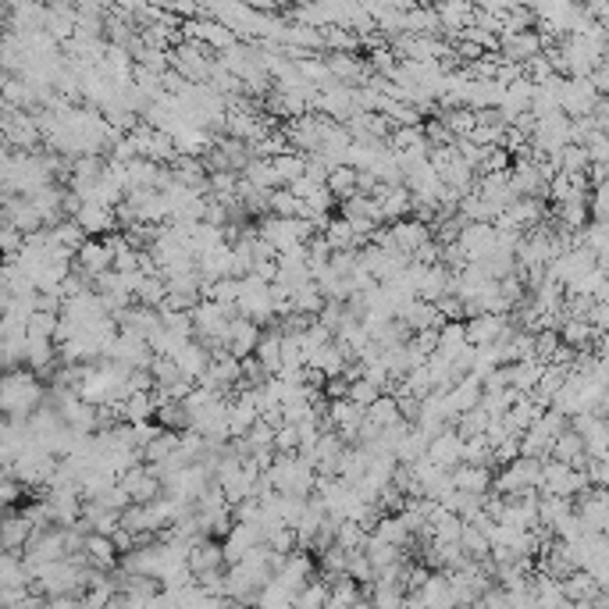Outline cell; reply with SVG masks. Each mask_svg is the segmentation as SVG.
I'll list each match as a JSON object with an SVG mask.
<instances>
[{
  "mask_svg": "<svg viewBox=\"0 0 609 609\" xmlns=\"http://www.w3.org/2000/svg\"><path fill=\"white\" fill-rule=\"evenodd\" d=\"M47 403V389L43 382L29 371V367H18V371H7L4 375V389H0V406H4V417H18V420H32Z\"/></svg>",
  "mask_w": 609,
  "mask_h": 609,
  "instance_id": "cell-1",
  "label": "cell"
},
{
  "mask_svg": "<svg viewBox=\"0 0 609 609\" xmlns=\"http://www.w3.org/2000/svg\"><path fill=\"white\" fill-rule=\"evenodd\" d=\"M503 339H513V328L503 313H485V317H471L467 321V342L474 349H485V346H496Z\"/></svg>",
  "mask_w": 609,
  "mask_h": 609,
  "instance_id": "cell-2",
  "label": "cell"
},
{
  "mask_svg": "<svg viewBox=\"0 0 609 609\" xmlns=\"http://www.w3.org/2000/svg\"><path fill=\"white\" fill-rule=\"evenodd\" d=\"M257 545H264V531L257 527V524H235L228 534H225V542H221V549H225V563L228 567H235V563H243Z\"/></svg>",
  "mask_w": 609,
  "mask_h": 609,
  "instance_id": "cell-3",
  "label": "cell"
},
{
  "mask_svg": "<svg viewBox=\"0 0 609 609\" xmlns=\"http://www.w3.org/2000/svg\"><path fill=\"white\" fill-rule=\"evenodd\" d=\"M428 460H431L435 467H442V471H449V474H453V471L463 463V435H460L456 428H446V431L431 442Z\"/></svg>",
  "mask_w": 609,
  "mask_h": 609,
  "instance_id": "cell-4",
  "label": "cell"
},
{
  "mask_svg": "<svg viewBox=\"0 0 609 609\" xmlns=\"http://www.w3.org/2000/svg\"><path fill=\"white\" fill-rule=\"evenodd\" d=\"M260 339H264V328H260L257 321L235 317V321H232V335H228V349H232L235 360H250V357H257Z\"/></svg>",
  "mask_w": 609,
  "mask_h": 609,
  "instance_id": "cell-5",
  "label": "cell"
},
{
  "mask_svg": "<svg viewBox=\"0 0 609 609\" xmlns=\"http://www.w3.org/2000/svg\"><path fill=\"white\" fill-rule=\"evenodd\" d=\"M75 268H79V271H86V275L97 282L103 271H110V268H114V253L107 250V243H103V239H90V243L75 253Z\"/></svg>",
  "mask_w": 609,
  "mask_h": 609,
  "instance_id": "cell-6",
  "label": "cell"
},
{
  "mask_svg": "<svg viewBox=\"0 0 609 609\" xmlns=\"http://www.w3.org/2000/svg\"><path fill=\"white\" fill-rule=\"evenodd\" d=\"M228 563H225V549H221V542H214V538H200L193 549H190V570L200 578V574H210V570H225Z\"/></svg>",
  "mask_w": 609,
  "mask_h": 609,
  "instance_id": "cell-7",
  "label": "cell"
},
{
  "mask_svg": "<svg viewBox=\"0 0 609 609\" xmlns=\"http://www.w3.org/2000/svg\"><path fill=\"white\" fill-rule=\"evenodd\" d=\"M453 485H456V492L489 496V492H492V485H496V478H492V471H489V467H471V463H460V467L453 471Z\"/></svg>",
  "mask_w": 609,
  "mask_h": 609,
  "instance_id": "cell-8",
  "label": "cell"
},
{
  "mask_svg": "<svg viewBox=\"0 0 609 609\" xmlns=\"http://www.w3.org/2000/svg\"><path fill=\"white\" fill-rule=\"evenodd\" d=\"M36 527L29 524L25 513H7L4 516V552H22L25 556V545L32 542Z\"/></svg>",
  "mask_w": 609,
  "mask_h": 609,
  "instance_id": "cell-9",
  "label": "cell"
},
{
  "mask_svg": "<svg viewBox=\"0 0 609 609\" xmlns=\"http://www.w3.org/2000/svg\"><path fill=\"white\" fill-rule=\"evenodd\" d=\"M257 360L264 364V371H268L271 378L282 375V331H278V324L264 328V339H260V346H257Z\"/></svg>",
  "mask_w": 609,
  "mask_h": 609,
  "instance_id": "cell-10",
  "label": "cell"
},
{
  "mask_svg": "<svg viewBox=\"0 0 609 609\" xmlns=\"http://www.w3.org/2000/svg\"><path fill=\"white\" fill-rule=\"evenodd\" d=\"M417 596H420V603H424L428 609H456L449 574H431V578H428V585H424Z\"/></svg>",
  "mask_w": 609,
  "mask_h": 609,
  "instance_id": "cell-11",
  "label": "cell"
},
{
  "mask_svg": "<svg viewBox=\"0 0 609 609\" xmlns=\"http://www.w3.org/2000/svg\"><path fill=\"white\" fill-rule=\"evenodd\" d=\"M499 47H503V61H534L538 57V50H542V36L538 32H520V36H507V40H499Z\"/></svg>",
  "mask_w": 609,
  "mask_h": 609,
  "instance_id": "cell-12",
  "label": "cell"
},
{
  "mask_svg": "<svg viewBox=\"0 0 609 609\" xmlns=\"http://www.w3.org/2000/svg\"><path fill=\"white\" fill-rule=\"evenodd\" d=\"M375 538H382L385 545H396V549H406L410 542H413V531L403 524V516L400 513H385L382 520H378V527H375Z\"/></svg>",
  "mask_w": 609,
  "mask_h": 609,
  "instance_id": "cell-13",
  "label": "cell"
},
{
  "mask_svg": "<svg viewBox=\"0 0 609 609\" xmlns=\"http://www.w3.org/2000/svg\"><path fill=\"white\" fill-rule=\"evenodd\" d=\"M296 599H300V596H296L293 588H286L278 578H271V581L260 588L253 609H296Z\"/></svg>",
  "mask_w": 609,
  "mask_h": 609,
  "instance_id": "cell-14",
  "label": "cell"
},
{
  "mask_svg": "<svg viewBox=\"0 0 609 609\" xmlns=\"http://www.w3.org/2000/svg\"><path fill=\"white\" fill-rule=\"evenodd\" d=\"M467 346H471V342H467V324H463V321H449V324H442V331H438V353H442V357L456 360Z\"/></svg>",
  "mask_w": 609,
  "mask_h": 609,
  "instance_id": "cell-15",
  "label": "cell"
},
{
  "mask_svg": "<svg viewBox=\"0 0 609 609\" xmlns=\"http://www.w3.org/2000/svg\"><path fill=\"white\" fill-rule=\"evenodd\" d=\"M324 239H328V246H331L335 253H342V250H357V246H360V243H357L353 225H349L342 214H335V217L324 225Z\"/></svg>",
  "mask_w": 609,
  "mask_h": 609,
  "instance_id": "cell-16",
  "label": "cell"
},
{
  "mask_svg": "<svg viewBox=\"0 0 609 609\" xmlns=\"http://www.w3.org/2000/svg\"><path fill=\"white\" fill-rule=\"evenodd\" d=\"M357 179H360V172L349 168V164H342V168H335V172L328 175V193L339 203L353 200V197H357Z\"/></svg>",
  "mask_w": 609,
  "mask_h": 609,
  "instance_id": "cell-17",
  "label": "cell"
},
{
  "mask_svg": "<svg viewBox=\"0 0 609 609\" xmlns=\"http://www.w3.org/2000/svg\"><path fill=\"white\" fill-rule=\"evenodd\" d=\"M364 552H367V560L375 563V570H389V567H396V563H403V549H396V545H385L382 538H367V545H364Z\"/></svg>",
  "mask_w": 609,
  "mask_h": 609,
  "instance_id": "cell-18",
  "label": "cell"
},
{
  "mask_svg": "<svg viewBox=\"0 0 609 609\" xmlns=\"http://www.w3.org/2000/svg\"><path fill=\"white\" fill-rule=\"evenodd\" d=\"M306 203L293 193V190H275L271 193V214L275 217H286V221H304Z\"/></svg>",
  "mask_w": 609,
  "mask_h": 609,
  "instance_id": "cell-19",
  "label": "cell"
},
{
  "mask_svg": "<svg viewBox=\"0 0 609 609\" xmlns=\"http://www.w3.org/2000/svg\"><path fill=\"white\" fill-rule=\"evenodd\" d=\"M460 545H463V552H467L474 563H481L485 556H492V538H489V531H481V527H474V524L463 527Z\"/></svg>",
  "mask_w": 609,
  "mask_h": 609,
  "instance_id": "cell-20",
  "label": "cell"
},
{
  "mask_svg": "<svg viewBox=\"0 0 609 609\" xmlns=\"http://www.w3.org/2000/svg\"><path fill=\"white\" fill-rule=\"evenodd\" d=\"M463 463H471V467H492V463H496V449H492V442H489L485 435H478V438H463Z\"/></svg>",
  "mask_w": 609,
  "mask_h": 609,
  "instance_id": "cell-21",
  "label": "cell"
},
{
  "mask_svg": "<svg viewBox=\"0 0 609 609\" xmlns=\"http://www.w3.org/2000/svg\"><path fill=\"white\" fill-rule=\"evenodd\" d=\"M57 328H61V313H47V310H36L29 317V339H57Z\"/></svg>",
  "mask_w": 609,
  "mask_h": 609,
  "instance_id": "cell-22",
  "label": "cell"
},
{
  "mask_svg": "<svg viewBox=\"0 0 609 609\" xmlns=\"http://www.w3.org/2000/svg\"><path fill=\"white\" fill-rule=\"evenodd\" d=\"M367 417H371L378 428H393V424H400V420H403V413H400V400H396V396H382L378 403L367 410Z\"/></svg>",
  "mask_w": 609,
  "mask_h": 609,
  "instance_id": "cell-23",
  "label": "cell"
},
{
  "mask_svg": "<svg viewBox=\"0 0 609 609\" xmlns=\"http://www.w3.org/2000/svg\"><path fill=\"white\" fill-rule=\"evenodd\" d=\"M382 396H385V393H382L378 385H371L367 378H364V382H353V385H349V403H357L360 410H371V406L378 403Z\"/></svg>",
  "mask_w": 609,
  "mask_h": 609,
  "instance_id": "cell-24",
  "label": "cell"
},
{
  "mask_svg": "<svg viewBox=\"0 0 609 609\" xmlns=\"http://www.w3.org/2000/svg\"><path fill=\"white\" fill-rule=\"evenodd\" d=\"M563 339L570 342V346H585L588 339H592V324H585V321H567V328H563Z\"/></svg>",
  "mask_w": 609,
  "mask_h": 609,
  "instance_id": "cell-25",
  "label": "cell"
},
{
  "mask_svg": "<svg viewBox=\"0 0 609 609\" xmlns=\"http://www.w3.org/2000/svg\"><path fill=\"white\" fill-rule=\"evenodd\" d=\"M524 453H520V438H507L503 446H496V463H503V467H509V463H516Z\"/></svg>",
  "mask_w": 609,
  "mask_h": 609,
  "instance_id": "cell-26",
  "label": "cell"
},
{
  "mask_svg": "<svg viewBox=\"0 0 609 609\" xmlns=\"http://www.w3.org/2000/svg\"><path fill=\"white\" fill-rule=\"evenodd\" d=\"M18 485H22L18 478H4V485H0V496H4V503H7V507L18 499Z\"/></svg>",
  "mask_w": 609,
  "mask_h": 609,
  "instance_id": "cell-27",
  "label": "cell"
},
{
  "mask_svg": "<svg viewBox=\"0 0 609 609\" xmlns=\"http://www.w3.org/2000/svg\"><path fill=\"white\" fill-rule=\"evenodd\" d=\"M353 609H378V606H375L371 599H360V603H357V606H353Z\"/></svg>",
  "mask_w": 609,
  "mask_h": 609,
  "instance_id": "cell-28",
  "label": "cell"
}]
</instances>
